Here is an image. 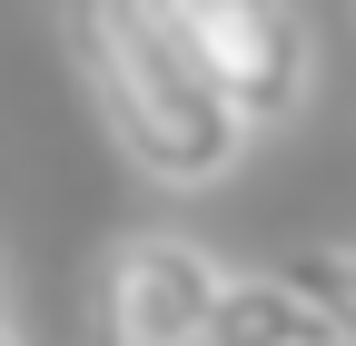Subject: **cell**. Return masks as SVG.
Returning <instances> with one entry per match:
<instances>
[{
	"instance_id": "obj_5",
	"label": "cell",
	"mask_w": 356,
	"mask_h": 346,
	"mask_svg": "<svg viewBox=\"0 0 356 346\" xmlns=\"http://www.w3.org/2000/svg\"><path fill=\"white\" fill-rule=\"evenodd\" d=\"M277 277H287L307 307L337 327V346H356V247H297Z\"/></svg>"
},
{
	"instance_id": "obj_1",
	"label": "cell",
	"mask_w": 356,
	"mask_h": 346,
	"mask_svg": "<svg viewBox=\"0 0 356 346\" xmlns=\"http://www.w3.org/2000/svg\"><path fill=\"white\" fill-rule=\"evenodd\" d=\"M70 50H79L89 99H99L109 149L149 188H218L248 158V129L218 109L198 60L178 50L168 10H70Z\"/></svg>"
},
{
	"instance_id": "obj_7",
	"label": "cell",
	"mask_w": 356,
	"mask_h": 346,
	"mask_svg": "<svg viewBox=\"0 0 356 346\" xmlns=\"http://www.w3.org/2000/svg\"><path fill=\"white\" fill-rule=\"evenodd\" d=\"M0 287H10V277H0Z\"/></svg>"
},
{
	"instance_id": "obj_2",
	"label": "cell",
	"mask_w": 356,
	"mask_h": 346,
	"mask_svg": "<svg viewBox=\"0 0 356 346\" xmlns=\"http://www.w3.org/2000/svg\"><path fill=\"white\" fill-rule=\"evenodd\" d=\"M168 30H178V50L198 60V79L218 90V109L238 129H277L317 90V40L277 0H178Z\"/></svg>"
},
{
	"instance_id": "obj_6",
	"label": "cell",
	"mask_w": 356,
	"mask_h": 346,
	"mask_svg": "<svg viewBox=\"0 0 356 346\" xmlns=\"http://www.w3.org/2000/svg\"><path fill=\"white\" fill-rule=\"evenodd\" d=\"M0 346H30V336H20V327H10V317H0Z\"/></svg>"
},
{
	"instance_id": "obj_3",
	"label": "cell",
	"mask_w": 356,
	"mask_h": 346,
	"mask_svg": "<svg viewBox=\"0 0 356 346\" xmlns=\"http://www.w3.org/2000/svg\"><path fill=\"white\" fill-rule=\"evenodd\" d=\"M218 297H228L218 247L178 238V228H139L99 267V346H198Z\"/></svg>"
},
{
	"instance_id": "obj_4",
	"label": "cell",
	"mask_w": 356,
	"mask_h": 346,
	"mask_svg": "<svg viewBox=\"0 0 356 346\" xmlns=\"http://www.w3.org/2000/svg\"><path fill=\"white\" fill-rule=\"evenodd\" d=\"M198 346H337V327L307 307V297L277 277V267H228V297H218V317Z\"/></svg>"
}]
</instances>
